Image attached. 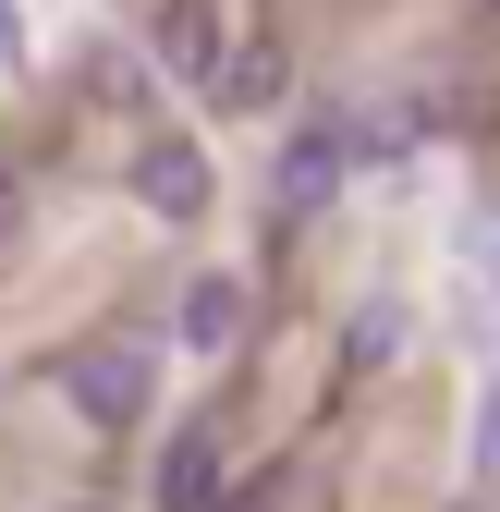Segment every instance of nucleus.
<instances>
[{
	"label": "nucleus",
	"instance_id": "obj_1",
	"mask_svg": "<svg viewBox=\"0 0 500 512\" xmlns=\"http://www.w3.org/2000/svg\"><path fill=\"white\" fill-rule=\"evenodd\" d=\"M61 403H74L86 427H135L159 403V366L135 342H74V354H61Z\"/></svg>",
	"mask_w": 500,
	"mask_h": 512
},
{
	"label": "nucleus",
	"instance_id": "obj_2",
	"mask_svg": "<svg viewBox=\"0 0 500 512\" xmlns=\"http://www.w3.org/2000/svg\"><path fill=\"white\" fill-rule=\"evenodd\" d=\"M135 196H147L159 220H196V208H208V147H196V135H159V147L135 159Z\"/></svg>",
	"mask_w": 500,
	"mask_h": 512
},
{
	"label": "nucleus",
	"instance_id": "obj_3",
	"mask_svg": "<svg viewBox=\"0 0 500 512\" xmlns=\"http://www.w3.org/2000/svg\"><path fill=\"white\" fill-rule=\"evenodd\" d=\"M159 512H220V439L208 427H171L159 439Z\"/></svg>",
	"mask_w": 500,
	"mask_h": 512
},
{
	"label": "nucleus",
	"instance_id": "obj_4",
	"mask_svg": "<svg viewBox=\"0 0 500 512\" xmlns=\"http://www.w3.org/2000/svg\"><path fill=\"white\" fill-rule=\"evenodd\" d=\"M330 196H342V135H293V147H281V208L318 220Z\"/></svg>",
	"mask_w": 500,
	"mask_h": 512
},
{
	"label": "nucleus",
	"instance_id": "obj_5",
	"mask_svg": "<svg viewBox=\"0 0 500 512\" xmlns=\"http://www.w3.org/2000/svg\"><path fill=\"white\" fill-rule=\"evenodd\" d=\"M159 61H171V74H220V13H208V0H171V13H159Z\"/></svg>",
	"mask_w": 500,
	"mask_h": 512
},
{
	"label": "nucleus",
	"instance_id": "obj_6",
	"mask_svg": "<svg viewBox=\"0 0 500 512\" xmlns=\"http://www.w3.org/2000/svg\"><path fill=\"white\" fill-rule=\"evenodd\" d=\"M232 330H244V293L232 281H196V293H183V342H196V354H220Z\"/></svg>",
	"mask_w": 500,
	"mask_h": 512
},
{
	"label": "nucleus",
	"instance_id": "obj_7",
	"mask_svg": "<svg viewBox=\"0 0 500 512\" xmlns=\"http://www.w3.org/2000/svg\"><path fill=\"white\" fill-rule=\"evenodd\" d=\"M232 98H244V110L281 98V49H244V61H232Z\"/></svg>",
	"mask_w": 500,
	"mask_h": 512
},
{
	"label": "nucleus",
	"instance_id": "obj_8",
	"mask_svg": "<svg viewBox=\"0 0 500 512\" xmlns=\"http://www.w3.org/2000/svg\"><path fill=\"white\" fill-rule=\"evenodd\" d=\"M0 49H13V25H0Z\"/></svg>",
	"mask_w": 500,
	"mask_h": 512
}]
</instances>
